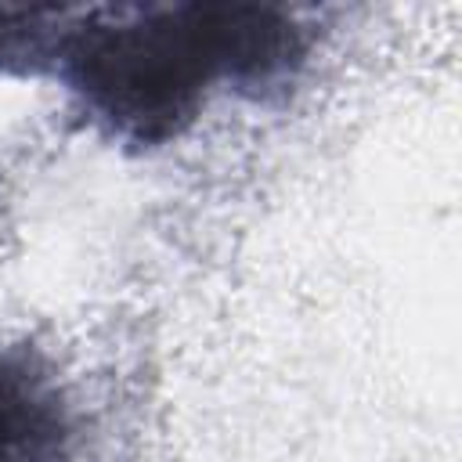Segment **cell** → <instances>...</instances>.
<instances>
[{"label":"cell","mask_w":462,"mask_h":462,"mask_svg":"<svg viewBox=\"0 0 462 462\" xmlns=\"http://www.w3.org/2000/svg\"><path fill=\"white\" fill-rule=\"evenodd\" d=\"M314 43L303 11L274 4L0 7V72L54 79L108 141H177L217 90L267 97Z\"/></svg>","instance_id":"1"},{"label":"cell","mask_w":462,"mask_h":462,"mask_svg":"<svg viewBox=\"0 0 462 462\" xmlns=\"http://www.w3.org/2000/svg\"><path fill=\"white\" fill-rule=\"evenodd\" d=\"M72 404L43 357L0 346V462H72Z\"/></svg>","instance_id":"2"}]
</instances>
